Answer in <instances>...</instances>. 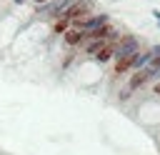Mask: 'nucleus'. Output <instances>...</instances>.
I'll return each mask as SVG.
<instances>
[{
    "label": "nucleus",
    "mask_w": 160,
    "mask_h": 155,
    "mask_svg": "<svg viewBox=\"0 0 160 155\" xmlns=\"http://www.w3.org/2000/svg\"><path fill=\"white\" fill-rule=\"evenodd\" d=\"M68 28H70V22H68L65 18H55V25H52V32H55V35H62Z\"/></svg>",
    "instance_id": "5"
},
{
    "label": "nucleus",
    "mask_w": 160,
    "mask_h": 155,
    "mask_svg": "<svg viewBox=\"0 0 160 155\" xmlns=\"http://www.w3.org/2000/svg\"><path fill=\"white\" fill-rule=\"evenodd\" d=\"M62 42H65L68 48H78V45H82V42H85V32H82L80 28L70 25V28L62 32Z\"/></svg>",
    "instance_id": "3"
},
{
    "label": "nucleus",
    "mask_w": 160,
    "mask_h": 155,
    "mask_svg": "<svg viewBox=\"0 0 160 155\" xmlns=\"http://www.w3.org/2000/svg\"><path fill=\"white\" fill-rule=\"evenodd\" d=\"M152 18L158 20V28H160V10H152Z\"/></svg>",
    "instance_id": "7"
},
{
    "label": "nucleus",
    "mask_w": 160,
    "mask_h": 155,
    "mask_svg": "<svg viewBox=\"0 0 160 155\" xmlns=\"http://www.w3.org/2000/svg\"><path fill=\"white\" fill-rule=\"evenodd\" d=\"M150 68L145 65V68H138V70H132L130 72V78L125 80V85L120 88V95H118V100H128V98H132L140 88H145L148 82H150Z\"/></svg>",
    "instance_id": "1"
},
{
    "label": "nucleus",
    "mask_w": 160,
    "mask_h": 155,
    "mask_svg": "<svg viewBox=\"0 0 160 155\" xmlns=\"http://www.w3.org/2000/svg\"><path fill=\"white\" fill-rule=\"evenodd\" d=\"M30 2H35V5H45V2H55V0H30Z\"/></svg>",
    "instance_id": "8"
},
{
    "label": "nucleus",
    "mask_w": 160,
    "mask_h": 155,
    "mask_svg": "<svg viewBox=\"0 0 160 155\" xmlns=\"http://www.w3.org/2000/svg\"><path fill=\"white\" fill-rule=\"evenodd\" d=\"M152 95L160 98V78H158V82H152Z\"/></svg>",
    "instance_id": "6"
},
{
    "label": "nucleus",
    "mask_w": 160,
    "mask_h": 155,
    "mask_svg": "<svg viewBox=\"0 0 160 155\" xmlns=\"http://www.w3.org/2000/svg\"><path fill=\"white\" fill-rule=\"evenodd\" d=\"M92 8H95V2H92V0H70L60 18H65L68 22H75V20H80V18L92 15Z\"/></svg>",
    "instance_id": "2"
},
{
    "label": "nucleus",
    "mask_w": 160,
    "mask_h": 155,
    "mask_svg": "<svg viewBox=\"0 0 160 155\" xmlns=\"http://www.w3.org/2000/svg\"><path fill=\"white\" fill-rule=\"evenodd\" d=\"M115 52H118V50H115V40H110V42H105V45H102L92 58H95L100 65H108L110 60H115Z\"/></svg>",
    "instance_id": "4"
}]
</instances>
